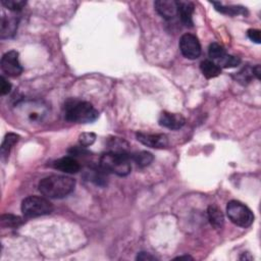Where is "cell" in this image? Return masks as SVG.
I'll use <instances>...</instances> for the list:
<instances>
[{
    "label": "cell",
    "mask_w": 261,
    "mask_h": 261,
    "mask_svg": "<svg viewBox=\"0 0 261 261\" xmlns=\"http://www.w3.org/2000/svg\"><path fill=\"white\" fill-rule=\"evenodd\" d=\"M76 181L67 175H49L39 183L41 194L52 199H60L70 195L75 189Z\"/></svg>",
    "instance_id": "obj_1"
},
{
    "label": "cell",
    "mask_w": 261,
    "mask_h": 261,
    "mask_svg": "<svg viewBox=\"0 0 261 261\" xmlns=\"http://www.w3.org/2000/svg\"><path fill=\"white\" fill-rule=\"evenodd\" d=\"M65 116L69 122L88 123L95 122L99 117V112L87 101L70 99L65 105Z\"/></svg>",
    "instance_id": "obj_2"
},
{
    "label": "cell",
    "mask_w": 261,
    "mask_h": 261,
    "mask_svg": "<svg viewBox=\"0 0 261 261\" xmlns=\"http://www.w3.org/2000/svg\"><path fill=\"white\" fill-rule=\"evenodd\" d=\"M131 156L126 152H106L100 158V168L105 173L126 176L132 171Z\"/></svg>",
    "instance_id": "obj_3"
},
{
    "label": "cell",
    "mask_w": 261,
    "mask_h": 261,
    "mask_svg": "<svg viewBox=\"0 0 261 261\" xmlns=\"http://www.w3.org/2000/svg\"><path fill=\"white\" fill-rule=\"evenodd\" d=\"M53 205L44 197L29 196L22 202V212L26 217H39L50 214Z\"/></svg>",
    "instance_id": "obj_4"
},
{
    "label": "cell",
    "mask_w": 261,
    "mask_h": 261,
    "mask_svg": "<svg viewBox=\"0 0 261 261\" xmlns=\"http://www.w3.org/2000/svg\"><path fill=\"white\" fill-rule=\"evenodd\" d=\"M226 214L233 224L241 227H248L254 222V214L251 209L237 200L227 203Z\"/></svg>",
    "instance_id": "obj_5"
},
{
    "label": "cell",
    "mask_w": 261,
    "mask_h": 261,
    "mask_svg": "<svg viewBox=\"0 0 261 261\" xmlns=\"http://www.w3.org/2000/svg\"><path fill=\"white\" fill-rule=\"evenodd\" d=\"M182 54L188 59H196L201 54V45L198 38L193 34H185L180 39Z\"/></svg>",
    "instance_id": "obj_6"
},
{
    "label": "cell",
    "mask_w": 261,
    "mask_h": 261,
    "mask_svg": "<svg viewBox=\"0 0 261 261\" xmlns=\"http://www.w3.org/2000/svg\"><path fill=\"white\" fill-rule=\"evenodd\" d=\"M1 69L8 77H18L23 72V67L20 66L18 53L15 50L8 51L1 58Z\"/></svg>",
    "instance_id": "obj_7"
},
{
    "label": "cell",
    "mask_w": 261,
    "mask_h": 261,
    "mask_svg": "<svg viewBox=\"0 0 261 261\" xmlns=\"http://www.w3.org/2000/svg\"><path fill=\"white\" fill-rule=\"evenodd\" d=\"M137 140L143 145L150 148L163 149L169 146V138L163 134H148V133H137Z\"/></svg>",
    "instance_id": "obj_8"
},
{
    "label": "cell",
    "mask_w": 261,
    "mask_h": 261,
    "mask_svg": "<svg viewBox=\"0 0 261 261\" xmlns=\"http://www.w3.org/2000/svg\"><path fill=\"white\" fill-rule=\"evenodd\" d=\"M186 122L185 118L179 113H172L163 111L159 117V124L163 128L170 130H180Z\"/></svg>",
    "instance_id": "obj_9"
},
{
    "label": "cell",
    "mask_w": 261,
    "mask_h": 261,
    "mask_svg": "<svg viewBox=\"0 0 261 261\" xmlns=\"http://www.w3.org/2000/svg\"><path fill=\"white\" fill-rule=\"evenodd\" d=\"M154 6L156 12L165 19H172L177 16V1H174V0H159V1L154 2Z\"/></svg>",
    "instance_id": "obj_10"
},
{
    "label": "cell",
    "mask_w": 261,
    "mask_h": 261,
    "mask_svg": "<svg viewBox=\"0 0 261 261\" xmlns=\"http://www.w3.org/2000/svg\"><path fill=\"white\" fill-rule=\"evenodd\" d=\"M194 4L189 1H177V16L187 27H193Z\"/></svg>",
    "instance_id": "obj_11"
},
{
    "label": "cell",
    "mask_w": 261,
    "mask_h": 261,
    "mask_svg": "<svg viewBox=\"0 0 261 261\" xmlns=\"http://www.w3.org/2000/svg\"><path fill=\"white\" fill-rule=\"evenodd\" d=\"M53 166L56 170L67 174H76L81 169L80 163L75 158L69 157V156L55 160Z\"/></svg>",
    "instance_id": "obj_12"
},
{
    "label": "cell",
    "mask_w": 261,
    "mask_h": 261,
    "mask_svg": "<svg viewBox=\"0 0 261 261\" xmlns=\"http://www.w3.org/2000/svg\"><path fill=\"white\" fill-rule=\"evenodd\" d=\"M17 29V18L15 17L3 16L1 19V30H0V37L6 39L13 37Z\"/></svg>",
    "instance_id": "obj_13"
},
{
    "label": "cell",
    "mask_w": 261,
    "mask_h": 261,
    "mask_svg": "<svg viewBox=\"0 0 261 261\" xmlns=\"http://www.w3.org/2000/svg\"><path fill=\"white\" fill-rule=\"evenodd\" d=\"M207 215H208V219H209V223L214 228H222L224 226L225 217H224L222 210L219 209L217 206L210 205L209 207H208Z\"/></svg>",
    "instance_id": "obj_14"
},
{
    "label": "cell",
    "mask_w": 261,
    "mask_h": 261,
    "mask_svg": "<svg viewBox=\"0 0 261 261\" xmlns=\"http://www.w3.org/2000/svg\"><path fill=\"white\" fill-rule=\"evenodd\" d=\"M200 69H201L203 76L206 79H213L222 74L221 67H218L214 61H211V60L202 61L200 65Z\"/></svg>",
    "instance_id": "obj_15"
},
{
    "label": "cell",
    "mask_w": 261,
    "mask_h": 261,
    "mask_svg": "<svg viewBox=\"0 0 261 261\" xmlns=\"http://www.w3.org/2000/svg\"><path fill=\"white\" fill-rule=\"evenodd\" d=\"M212 4L215 6V9L217 12L222 13L224 15H228V16H238V15H246L247 10L243 6H236V5H229V6H225L219 2H212Z\"/></svg>",
    "instance_id": "obj_16"
},
{
    "label": "cell",
    "mask_w": 261,
    "mask_h": 261,
    "mask_svg": "<svg viewBox=\"0 0 261 261\" xmlns=\"http://www.w3.org/2000/svg\"><path fill=\"white\" fill-rule=\"evenodd\" d=\"M130 156H131V159L135 161V163H137V165L140 166V168H146V166L150 165L154 159L153 155L147 151L137 152Z\"/></svg>",
    "instance_id": "obj_17"
},
{
    "label": "cell",
    "mask_w": 261,
    "mask_h": 261,
    "mask_svg": "<svg viewBox=\"0 0 261 261\" xmlns=\"http://www.w3.org/2000/svg\"><path fill=\"white\" fill-rule=\"evenodd\" d=\"M18 139H19V136L17 134H14V133H9L5 136V138H4L2 145H1L2 158L7 157V156L9 155L10 149L13 148V146H15V144L17 143Z\"/></svg>",
    "instance_id": "obj_18"
},
{
    "label": "cell",
    "mask_w": 261,
    "mask_h": 261,
    "mask_svg": "<svg viewBox=\"0 0 261 261\" xmlns=\"http://www.w3.org/2000/svg\"><path fill=\"white\" fill-rule=\"evenodd\" d=\"M208 54H209V57L217 65L227 53L226 49L221 44L211 43L209 49H208Z\"/></svg>",
    "instance_id": "obj_19"
},
{
    "label": "cell",
    "mask_w": 261,
    "mask_h": 261,
    "mask_svg": "<svg viewBox=\"0 0 261 261\" xmlns=\"http://www.w3.org/2000/svg\"><path fill=\"white\" fill-rule=\"evenodd\" d=\"M0 222L4 227H18L24 224V219L14 214H3Z\"/></svg>",
    "instance_id": "obj_20"
},
{
    "label": "cell",
    "mask_w": 261,
    "mask_h": 261,
    "mask_svg": "<svg viewBox=\"0 0 261 261\" xmlns=\"http://www.w3.org/2000/svg\"><path fill=\"white\" fill-rule=\"evenodd\" d=\"M253 77V71L252 69L246 67L244 69H242L239 72H237V75L235 76V79L240 83V84H248V83L251 81Z\"/></svg>",
    "instance_id": "obj_21"
},
{
    "label": "cell",
    "mask_w": 261,
    "mask_h": 261,
    "mask_svg": "<svg viewBox=\"0 0 261 261\" xmlns=\"http://www.w3.org/2000/svg\"><path fill=\"white\" fill-rule=\"evenodd\" d=\"M1 4L12 12H18L26 6L27 2L24 0H1Z\"/></svg>",
    "instance_id": "obj_22"
},
{
    "label": "cell",
    "mask_w": 261,
    "mask_h": 261,
    "mask_svg": "<svg viewBox=\"0 0 261 261\" xmlns=\"http://www.w3.org/2000/svg\"><path fill=\"white\" fill-rule=\"evenodd\" d=\"M240 64H241V59H240L239 57L226 54L221 61L218 62L217 66L218 67L226 68V69H228V68H236Z\"/></svg>",
    "instance_id": "obj_23"
},
{
    "label": "cell",
    "mask_w": 261,
    "mask_h": 261,
    "mask_svg": "<svg viewBox=\"0 0 261 261\" xmlns=\"http://www.w3.org/2000/svg\"><path fill=\"white\" fill-rule=\"evenodd\" d=\"M96 140V135L94 133H83L80 135L79 142L84 147H88L91 146Z\"/></svg>",
    "instance_id": "obj_24"
},
{
    "label": "cell",
    "mask_w": 261,
    "mask_h": 261,
    "mask_svg": "<svg viewBox=\"0 0 261 261\" xmlns=\"http://www.w3.org/2000/svg\"><path fill=\"white\" fill-rule=\"evenodd\" d=\"M248 37L249 39L253 41V42L259 44L260 41H261V35H260V31L259 30H256V29H250L248 31Z\"/></svg>",
    "instance_id": "obj_25"
},
{
    "label": "cell",
    "mask_w": 261,
    "mask_h": 261,
    "mask_svg": "<svg viewBox=\"0 0 261 261\" xmlns=\"http://www.w3.org/2000/svg\"><path fill=\"white\" fill-rule=\"evenodd\" d=\"M12 90V84L4 78L1 77V83H0V91H1V95H6Z\"/></svg>",
    "instance_id": "obj_26"
},
{
    "label": "cell",
    "mask_w": 261,
    "mask_h": 261,
    "mask_svg": "<svg viewBox=\"0 0 261 261\" xmlns=\"http://www.w3.org/2000/svg\"><path fill=\"white\" fill-rule=\"evenodd\" d=\"M137 259L138 260H156V257L151 255L150 253H146V252H140L137 256Z\"/></svg>",
    "instance_id": "obj_27"
},
{
    "label": "cell",
    "mask_w": 261,
    "mask_h": 261,
    "mask_svg": "<svg viewBox=\"0 0 261 261\" xmlns=\"http://www.w3.org/2000/svg\"><path fill=\"white\" fill-rule=\"evenodd\" d=\"M252 71H253V76H255L259 80L260 79V66H256L255 68H253Z\"/></svg>",
    "instance_id": "obj_28"
},
{
    "label": "cell",
    "mask_w": 261,
    "mask_h": 261,
    "mask_svg": "<svg viewBox=\"0 0 261 261\" xmlns=\"http://www.w3.org/2000/svg\"><path fill=\"white\" fill-rule=\"evenodd\" d=\"M182 259H193L191 256H180L175 258V260H182Z\"/></svg>",
    "instance_id": "obj_29"
}]
</instances>
